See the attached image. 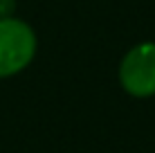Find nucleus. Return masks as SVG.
I'll use <instances>...</instances> for the list:
<instances>
[{
  "instance_id": "f257e3e1",
  "label": "nucleus",
  "mask_w": 155,
  "mask_h": 153,
  "mask_svg": "<svg viewBox=\"0 0 155 153\" xmlns=\"http://www.w3.org/2000/svg\"><path fill=\"white\" fill-rule=\"evenodd\" d=\"M36 38L29 25L16 18H0V77L23 70L31 61Z\"/></svg>"
},
{
  "instance_id": "f03ea898",
  "label": "nucleus",
  "mask_w": 155,
  "mask_h": 153,
  "mask_svg": "<svg viewBox=\"0 0 155 153\" xmlns=\"http://www.w3.org/2000/svg\"><path fill=\"white\" fill-rule=\"evenodd\" d=\"M121 83L130 95L146 97L155 92V45L142 43L133 47L121 61Z\"/></svg>"
}]
</instances>
